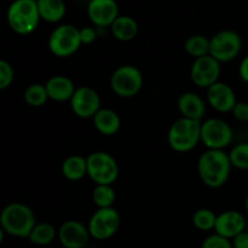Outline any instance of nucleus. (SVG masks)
Segmentation results:
<instances>
[{
  "label": "nucleus",
  "instance_id": "25",
  "mask_svg": "<svg viewBox=\"0 0 248 248\" xmlns=\"http://www.w3.org/2000/svg\"><path fill=\"white\" fill-rule=\"evenodd\" d=\"M115 190L111 186H96L92 191V200L98 208H110L115 201Z\"/></svg>",
  "mask_w": 248,
  "mask_h": 248
},
{
  "label": "nucleus",
  "instance_id": "19",
  "mask_svg": "<svg viewBox=\"0 0 248 248\" xmlns=\"http://www.w3.org/2000/svg\"><path fill=\"white\" fill-rule=\"evenodd\" d=\"M92 119H93V125L96 130L104 136H113L120 130V116L111 109L101 108Z\"/></svg>",
  "mask_w": 248,
  "mask_h": 248
},
{
  "label": "nucleus",
  "instance_id": "26",
  "mask_svg": "<svg viewBox=\"0 0 248 248\" xmlns=\"http://www.w3.org/2000/svg\"><path fill=\"white\" fill-rule=\"evenodd\" d=\"M23 98L31 107H41L47 102V99H50L45 85L41 84L29 85L24 91Z\"/></svg>",
  "mask_w": 248,
  "mask_h": 248
},
{
  "label": "nucleus",
  "instance_id": "33",
  "mask_svg": "<svg viewBox=\"0 0 248 248\" xmlns=\"http://www.w3.org/2000/svg\"><path fill=\"white\" fill-rule=\"evenodd\" d=\"M232 248H248V232H240L239 235L232 239Z\"/></svg>",
  "mask_w": 248,
  "mask_h": 248
},
{
  "label": "nucleus",
  "instance_id": "12",
  "mask_svg": "<svg viewBox=\"0 0 248 248\" xmlns=\"http://www.w3.org/2000/svg\"><path fill=\"white\" fill-rule=\"evenodd\" d=\"M70 107L73 113L82 119L93 118L101 109V98L96 90L90 86L77 87L72 99Z\"/></svg>",
  "mask_w": 248,
  "mask_h": 248
},
{
  "label": "nucleus",
  "instance_id": "36",
  "mask_svg": "<svg viewBox=\"0 0 248 248\" xmlns=\"http://www.w3.org/2000/svg\"><path fill=\"white\" fill-rule=\"evenodd\" d=\"M245 206H246V211H247V213H248V195H247V198H246V202H245Z\"/></svg>",
  "mask_w": 248,
  "mask_h": 248
},
{
  "label": "nucleus",
  "instance_id": "3",
  "mask_svg": "<svg viewBox=\"0 0 248 248\" xmlns=\"http://www.w3.org/2000/svg\"><path fill=\"white\" fill-rule=\"evenodd\" d=\"M7 23L15 33L28 35L39 26V15L36 0H15L7 9Z\"/></svg>",
  "mask_w": 248,
  "mask_h": 248
},
{
  "label": "nucleus",
  "instance_id": "30",
  "mask_svg": "<svg viewBox=\"0 0 248 248\" xmlns=\"http://www.w3.org/2000/svg\"><path fill=\"white\" fill-rule=\"evenodd\" d=\"M202 248H232V240L225 239L218 234L210 235L202 242Z\"/></svg>",
  "mask_w": 248,
  "mask_h": 248
},
{
  "label": "nucleus",
  "instance_id": "21",
  "mask_svg": "<svg viewBox=\"0 0 248 248\" xmlns=\"http://www.w3.org/2000/svg\"><path fill=\"white\" fill-rule=\"evenodd\" d=\"M114 38L120 41H131L137 36L138 24L132 17L119 16L110 26Z\"/></svg>",
  "mask_w": 248,
  "mask_h": 248
},
{
  "label": "nucleus",
  "instance_id": "8",
  "mask_svg": "<svg viewBox=\"0 0 248 248\" xmlns=\"http://www.w3.org/2000/svg\"><path fill=\"white\" fill-rule=\"evenodd\" d=\"M241 36L234 31H220L210 39V55L219 63L235 60L241 52Z\"/></svg>",
  "mask_w": 248,
  "mask_h": 248
},
{
  "label": "nucleus",
  "instance_id": "18",
  "mask_svg": "<svg viewBox=\"0 0 248 248\" xmlns=\"http://www.w3.org/2000/svg\"><path fill=\"white\" fill-rule=\"evenodd\" d=\"M48 98L56 102L70 101L77 87L72 80L64 75H55L50 78L45 84Z\"/></svg>",
  "mask_w": 248,
  "mask_h": 248
},
{
  "label": "nucleus",
  "instance_id": "31",
  "mask_svg": "<svg viewBox=\"0 0 248 248\" xmlns=\"http://www.w3.org/2000/svg\"><path fill=\"white\" fill-rule=\"evenodd\" d=\"M232 113L240 123H248V102H237Z\"/></svg>",
  "mask_w": 248,
  "mask_h": 248
},
{
  "label": "nucleus",
  "instance_id": "28",
  "mask_svg": "<svg viewBox=\"0 0 248 248\" xmlns=\"http://www.w3.org/2000/svg\"><path fill=\"white\" fill-rule=\"evenodd\" d=\"M229 159L232 167L239 170H248V143H240L235 145L229 153Z\"/></svg>",
  "mask_w": 248,
  "mask_h": 248
},
{
  "label": "nucleus",
  "instance_id": "24",
  "mask_svg": "<svg viewBox=\"0 0 248 248\" xmlns=\"http://www.w3.org/2000/svg\"><path fill=\"white\" fill-rule=\"evenodd\" d=\"M184 48L186 53L194 58L207 56L210 55V39L200 34L191 35L184 43Z\"/></svg>",
  "mask_w": 248,
  "mask_h": 248
},
{
  "label": "nucleus",
  "instance_id": "6",
  "mask_svg": "<svg viewBox=\"0 0 248 248\" xmlns=\"http://www.w3.org/2000/svg\"><path fill=\"white\" fill-rule=\"evenodd\" d=\"M143 86V75L137 67L131 64L116 68L110 78V87L121 98H131L138 94Z\"/></svg>",
  "mask_w": 248,
  "mask_h": 248
},
{
  "label": "nucleus",
  "instance_id": "16",
  "mask_svg": "<svg viewBox=\"0 0 248 248\" xmlns=\"http://www.w3.org/2000/svg\"><path fill=\"white\" fill-rule=\"evenodd\" d=\"M245 229H246V219L239 211H225L217 216L215 225L216 234L225 239L232 240L240 232H245Z\"/></svg>",
  "mask_w": 248,
  "mask_h": 248
},
{
  "label": "nucleus",
  "instance_id": "22",
  "mask_svg": "<svg viewBox=\"0 0 248 248\" xmlns=\"http://www.w3.org/2000/svg\"><path fill=\"white\" fill-rule=\"evenodd\" d=\"M62 174L68 181H80L87 174L86 157L81 155H70L63 161Z\"/></svg>",
  "mask_w": 248,
  "mask_h": 248
},
{
  "label": "nucleus",
  "instance_id": "1",
  "mask_svg": "<svg viewBox=\"0 0 248 248\" xmlns=\"http://www.w3.org/2000/svg\"><path fill=\"white\" fill-rule=\"evenodd\" d=\"M232 167L229 154L224 150L207 149L198 161V172L202 183L215 189L227 183Z\"/></svg>",
  "mask_w": 248,
  "mask_h": 248
},
{
  "label": "nucleus",
  "instance_id": "5",
  "mask_svg": "<svg viewBox=\"0 0 248 248\" xmlns=\"http://www.w3.org/2000/svg\"><path fill=\"white\" fill-rule=\"evenodd\" d=\"M86 161L87 176L96 186H111L118 179V162L108 153L94 152L86 157Z\"/></svg>",
  "mask_w": 248,
  "mask_h": 248
},
{
  "label": "nucleus",
  "instance_id": "9",
  "mask_svg": "<svg viewBox=\"0 0 248 248\" xmlns=\"http://www.w3.org/2000/svg\"><path fill=\"white\" fill-rule=\"evenodd\" d=\"M232 128L222 119L212 118L201 123V142L207 149L223 150L232 144Z\"/></svg>",
  "mask_w": 248,
  "mask_h": 248
},
{
  "label": "nucleus",
  "instance_id": "15",
  "mask_svg": "<svg viewBox=\"0 0 248 248\" xmlns=\"http://www.w3.org/2000/svg\"><path fill=\"white\" fill-rule=\"evenodd\" d=\"M207 101L219 113H229L237 103L234 90L225 82H216L207 89Z\"/></svg>",
  "mask_w": 248,
  "mask_h": 248
},
{
  "label": "nucleus",
  "instance_id": "2",
  "mask_svg": "<svg viewBox=\"0 0 248 248\" xmlns=\"http://www.w3.org/2000/svg\"><path fill=\"white\" fill-rule=\"evenodd\" d=\"M35 224L34 212L29 206L22 202L9 203L0 213V227L12 236L29 237Z\"/></svg>",
  "mask_w": 248,
  "mask_h": 248
},
{
  "label": "nucleus",
  "instance_id": "27",
  "mask_svg": "<svg viewBox=\"0 0 248 248\" xmlns=\"http://www.w3.org/2000/svg\"><path fill=\"white\" fill-rule=\"evenodd\" d=\"M217 215L208 208H200L193 215V224L201 232H210L215 229Z\"/></svg>",
  "mask_w": 248,
  "mask_h": 248
},
{
  "label": "nucleus",
  "instance_id": "23",
  "mask_svg": "<svg viewBox=\"0 0 248 248\" xmlns=\"http://www.w3.org/2000/svg\"><path fill=\"white\" fill-rule=\"evenodd\" d=\"M57 232H56L55 227L50 223H38L33 228L28 239L31 244L38 245V246H46L56 239Z\"/></svg>",
  "mask_w": 248,
  "mask_h": 248
},
{
  "label": "nucleus",
  "instance_id": "20",
  "mask_svg": "<svg viewBox=\"0 0 248 248\" xmlns=\"http://www.w3.org/2000/svg\"><path fill=\"white\" fill-rule=\"evenodd\" d=\"M36 4L40 18L50 23L60 22L67 11L64 0H36Z\"/></svg>",
  "mask_w": 248,
  "mask_h": 248
},
{
  "label": "nucleus",
  "instance_id": "17",
  "mask_svg": "<svg viewBox=\"0 0 248 248\" xmlns=\"http://www.w3.org/2000/svg\"><path fill=\"white\" fill-rule=\"evenodd\" d=\"M178 109L183 118L196 121L202 120L206 113L205 102L194 92H184L179 96Z\"/></svg>",
  "mask_w": 248,
  "mask_h": 248
},
{
  "label": "nucleus",
  "instance_id": "35",
  "mask_svg": "<svg viewBox=\"0 0 248 248\" xmlns=\"http://www.w3.org/2000/svg\"><path fill=\"white\" fill-rule=\"evenodd\" d=\"M4 229H2L1 227H0V245L2 244V241H4Z\"/></svg>",
  "mask_w": 248,
  "mask_h": 248
},
{
  "label": "nucleus",
  "instance_id": "7",
  "mask_svg": "<svg viewBox=\"0 0 248 248\" xmlns=\"http://www.w3.org/2000/svg\"><path fill=\"white\" fill-rule=\"evenodd\" d=\"M81 45L80 29L73 24L58 26L48 38V48L56 57H69L74 55Z\"/></svg>",
  "mask_w": 248,
  "mask_h": 248
},
{
  "label": "nucleus",
  "instance_id": "11",
  "mask_svg": "<svg viewBox=\"0 0 248 248\" xmlns=\"http://www.w3.org/2000/svg\"><path fill=\"white\" fill-rule=\"evenodd\" d=\"M220 63L211 55L195 58L190 69V78L194 84L202 89H208L218 82L220 77Z\"/></svg>",
  "mask_w": 248,
  "mask_h": 248
},
{
  "label": "nucleus",
  "instance_id": "29",
  "mask_svg": "<svg viewBox=\"0 0 248 248\" xmlns=\"http://www.w3.org/2000/svg\"><path fill=\"white\" fill-rule=\"evenodd\" d=\"M14 78V68L11 67V64L7 61L0 58V91L11 86Z\"/></svg>",
  "mask_w": 248,
  "mask_h": 248
},
{
  "label": "nucleus",
  "instance_id": "4",
  "mask_svg": "<svg viewBox=\"0 0 248 248\" xmlns=\"http://www.w3.org/2000/svg\"><path fill=\"white\" fill-rule=\"evenodd\" d=\"M167 140L174 152H190L201 142V121L182 116L171 125Z\"/></svg>",
  "mask_w": 248,
  "mask_h": 248
},
{
  "label": "nucleus",
  "instance_id": "32",
  "mask_svg": "<svg viewBox=\"0 0 248 248\" xmlns=\"http://www.w3.org/2000/svg\"><path fill=\"white\" fill-rule=\"evenodd\" d=\"M97 39V33L93 28L91 27H84L80 29V40L84 45H90V44L94 43Z\"/></svg>",
  "mask_w": 248,
  "mask_h": 248
},
{
  "label": "nucleus",
  "instance_id": "34",
  "mask_svg": "<svg viewBox=\"0 0 248 248\" xmlns=\"http://www.w3.org/2000/svg\"><path fill=\"white\" fill-rule=\"evenodd\" d=\"M239 75L245 82L248 84V55L244 57V60L241 61L239 67Z\"/></svg>",
  "mask_w": 248,
  "mask_h": 248
},
{
  "label": "nucleus",
  "instance_id": "13",
  "mask_svg": "<svg viewBox=\"0 0 248 248\" xmlns=\"http://www.w3.org/2000/svg\"><path fill=\"white\" fill-rule=\"evenodd\" d=\"M58 240L64 248H84L89 244V228L79 220H67L58 229Z\"/></svg>",
  "mask_w": 248,
  "mask_h": 248
},
{
  "label": "nucleus",
  "instance_id": "10",
  "mask_svg": "<svg viewBox=\"0 0 248 248\" xmlns=\"http://www.w3.org/2000/svg\"><path fill=\"white\" fill-rule=\"evenodd\" d=\"M120 227V216L115 208H98L90 219L89 232L93 239L107 240L116 234Z\"/></svg>",
  "mask_w": 248,
  "mask_h": 248
},
{
  "label": "nucleus",
  "instance_id": "14",
  "mask_svg": "<svg viewBox=\"0 0 248 248\" xmlns=\"http://www.w3.org/2000/svg\"><path fill=\"white\" fill-rule=\"evenodd\" d=\"M89 18L97 27H110L119 17L115 0H91L87 6Z\"/></svg>",
  "mask_w": 248,
  "mask_h": 248
}]
</instances>
